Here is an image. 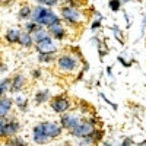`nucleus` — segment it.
<instances>
[{
    "label": "nucleus",
    "instance_id": "1",
    "mask_svg": "<svg viewBox=\"0 0 146 146\" xmlns=\"http://www.w3.org/2000/svg\"><path fill=\"white\" fill-rule=\"evenodd\" d=\"M62 126L53 123V121H42V123L34 126L32 129V140L36 145H45L50 139H56L62 135Z\"/></svg>",
    "mask_w": 146,
    "mask_h": 146
},
{
    "label": "nucleus",
    "instance_id": "27",
    "mask_svg": "<svg viewBox=\"0 0 146 146\" xmlns=\"http://www.w3.org/2000/svg\"><path fill=\"white\" fill-rule=\"evenodd\" d=\"M113 31H114V35H115V38L120 41V42H123V38H121V31L118 27H113Z\"/></svg>",
    "mask_w": 146,
    "mask_h": 146
},
{
    "label": "nucleus",
    "instance_id": "21",
    "mask_svg": "<svg viewBox=\"0 0 146 146\" xmlns=\"http://www.w3.org/2000/svg\"><path fill=\"white\" fill-rule=\"evenodd\" d=\"M38 60H40V63H51L56 60L54 57V53H40L38 54Z\"/></svg>",
    "mask_w": 146,
    "mask_h": 146
},
{
    "label": "nucleus",
    "instance_id": "29",
    "mask_svg": "<svg viewBox=\"0 0 146 146\" xmlns=\"http://www.w3.org/2000/svg\"><path fill=\"white\" fill-rule=\"evenodd\" d=\"M100 27H101V21H100V19H96V21H94V22H92L91 29H92V31H96V29H98Z\"/></svg>",
    "mask_w": 146,
    "mask_h": 146
},
{
    "label": "nucleus",
    "instance_id": "6",
    "mask_svg": "<svg viewBox=\"0 0 146 146\" xmlns=\"http://www.w3.org/2000/svg\"><path fill=\"white\" fill-rule=\"evenodd\" d=\"M51 110L54 113H57V114H64V113H67L69 110H70V107H72V101L67 98L66 95H57V96H54V98L51 100Z\"/></svg>",
    "mask_w": 146,
    "mask_h": 146
},
{
    "label": "nucleus",
    "instance_id": "33",
    "mask_svg": "<svg viewBox=\"0 0 146 146\" xmlns=\"http://www.w3.org/2000/svg\"><path fill=\"white\" fill-rule=\"evenodd\" d=\"M5 121H6V117L0 118V137H2V131H3V126H5Z\"/></svg>",
    "mask_w": 146,
    "mask_h": 146
},
{
    "label": "nucleus",
    "instance_id": "9",
    "mask_svg": "<svg viewBox=\"0 0 146 146\" xmlns=\"http://www.w3.org/2000/svg\"><path fill=\"white\" fill-rule=\"evenodd\" d=\"M47 31H48V35H50L53 40H57V41L64 40L66 35H67V32H66V29L63 27L62 21H58V22L53 23V25H50V27L47 28Z\"/></svg>",
    "mask_w": 146,
    "mask_h": 146
},
{
    "label": "nucleus",
    "instance_id": "24",
    "mask_svg": "<svg viewBox=\"0 0 146 146\" xmlns=\"http://www.w3.org/2000/svg\"><path fill=\"white\" fill-rule=\"evenodd\" d=\"M35 2L41 6H45V7H53V6L58 5V0H35Z\"/></svg>",
    "mask_w": 146,
    "mask_h": 146
},
{
    "label": "nucleus",
    "instance_id": "36",
    "mask_svg": "<svg viewBox=\"0 0 146 146\" xmlns=\"http://www.w3.org/2000/svg\"><path fill=\"white\" fill-rule=\"evenodd\" d=\"M137 146H146V140H143V142H140V143H137Z\"/></svg>",
    "mask_w": 146,
    "mask_h": 146
},
{
    "label": "nucleus",
    "instance_id": "14",
    "mask_svg": "<svg viewBox=\"0 0 146 146\" xmlns=\"http://www.w3.org/2000/svg\"><path fill=\"white\" fill-rule=\"evenodd\" d=\"M18 44H21L23 48H31V47L34 45V38H32V35H31L29 32H27V31H22Z\"/></svg>",
    "mask_w": 146,
    "mask_h": 146
},
{
    "label": "nucleus",
    "instance_id": "16",
    "mask_svg": "<svg viewBox=\"0 0 146 146\" xmlns=\"http://www.w3.org/2000/svg\"><path fill=\"white\" fill-rule=\"evenodd\" d=\"M34 100H35L36 104H44V102H47L48 100H50V91H48V89H41V91H38V92L35 94Z\"/></svg>",
    "mask_w": 146,
    "mask_h": 146
},
{
    "label": "nucleus",
    "instance_id": "31",
    "mask_svg": "<svg viewBox=\"0 0 146 146\" xmlns=\"http://www.w3.org/2000/svg\"><path fill=\"white\" fill-rule=\"evenodd\" d=\"M32 76H34L35 79L41 78V70H40V69H34V70H32Z\"/></svg>",
    "mask_w": 146,
    "mask_h": 146
},
{
    "label": "nucleus",
    "instance_id": "23",
    "mask_svg": "<svg viewBox=\"0 0 146 146\" xmlns=\"http://www.w3.org/2000/svg\"><path fill=\"white\" fill-rule=\"evenodd\" d=\"M23 27H25V31H27V32L34 34V32L38 29L41 25H38V23H35V22H32V21H27L25 23H23Z\"/></svg>",
    "mask_w": 146,
    "mask_h": 146
},
{
    "label": "nucleus",
    "instance_id": "17",
    "mask_svg": "<svg viewBox=\"0 0 146 146\" xmlns=\"http://www.w3.org/2000/svg\"><path fill=\"white\" fill-rule=\"evenodd\" d=\"M6 146H28V143L23 140L22 137L18 136H12L6 139Z\"/></svg>",
    "mask_w": 146,
    "mask_h": 146
},
{
    "label": "nucleus",
    "instance_id": "12",
    "mask_svg": "<svg viewBox=\"0 0 146 146\" xmlns=\"http://www.w3.org/2000/svg\"><path fill=\"white\" fill-rule=\"evenodd\" d=\"M12 105H13L12 98H9V96H0V118L10 114Z\"/></svg>",
    "mask_w": 146,
    "mask_h": 146
},
{
    "label": "nucleus",
    "instance_id": "10",
    "mask_svg": "<svg viewBox=\"0 0 146 146\" xmlns=\"http://www.w3.org/2000/svg\"><path fill=\"white\" fill-rule=\"evenodd\" d=\"M35 48H36V51H38V54L40 53H56L57 51V47H56L54 40L51 38V36H47L45 40L36 42Z\"/></svg>",
    "mask_w": 146,
    "mask_h": 146
},
{
    "label": "nucleus",
    "instance_id": "25",
    "mask_svg": "<svg viewBox=\"0 0 146 146\" xmlns=\"http://www.w3.org/2000/svg\"><path fill=\"white\" fill-rule=\"evenodd\" d=\"M108 6L113 12H118L120 7H121V0H110L108 2Z\"/></svg>",
    "mask_w": 146,
    "mask_h": 146
},
{
    "label": "nucleus",
    "instance_id": "5",
    "mask_svg": "<svg viewBox=\"0 0 146 146\" xmlns=\"http://www.w3.org/2000/svg\"><path fill=\"white\" fill-rule=\"evenodd\" d=\"M19 130H21L19 121L13 115H6V121H5L2 137H0V139H7V137H12V136H16Z\"/></svg>",
    "mask_w": 146,
    "mask_h": 146
},
{
    "label": "nucleus",
    "instance_id": "35",
    "mask_svg": "<svg viewBox=\"0 0 146 146\" xmlns=\"http://www.w3.org/2000/svg\"><path fill=\"white\" fill-rule=\"evenodd\" d=\"M107 73H108V76H113V72H111V67H107Z\"/></svg>",
    "mask_w": 146,
    "mask_h": 146
},
{
    "label": "nucleus",
    "instance_id": "26",
    "mask_svg": "<svg viewBox=\"0 0 146 146\" xmlns=\"http://www.w3.org/2000/svg\"><path fill=\"white\" fill-rule=\"evenodd\" d=\"M102 136H104V131H102L101 129H95L94 133H92V137H94L95 143H96V142H100V140H102Z\"/></svg>",
    "mask_w": 146,
    "mask_h": 146
},
{
    "label": "nucleus",
    "instance_id": "18",
    "mask_svg": "<svg viewBox=\"0 0 146 146\" xmlns=\"http://www.w3.org/2000/svg\"><path fill=\"white\" fill-rule=\"evenodd\" d=\"M31 13H32V9L29 6H22L18 12V18L21 21H28L31 19Z\"/></svg>",
    "mask_w": 146,
    "mask_h": 146
},
{
    "label": "nucleus",
    "instance_id": "2",
    "mask_svg": "<svg viewBox=\"0 0 146 146\" xmlns=\"http://www.w3.org/2000/svg\"><path fill=\"white\" fill-rule=\"evenodd\" d=\"M31 21L38 23V25L44 27V28H48L50 25H53V23L58 22L60 18L57 13H54V12L50 9V7H45V6H35L32 9V13H31Z\"/></svg>",
    "mask_w": 146,
    "mask_h": 146
},
{
    "label": "nucleus",
    "instance_id": "22",
    "mask_svg": "<svg viewBox=\"0 0 146 146\" xmlns=\"http://www.w3.org/2000/svg\"><path fill=\"white\" fill-rule=\"evenodd\" d=\"M10 78H5L3 80H0V96H5V94L10 88Z\"/></svg>",
    "mask_w": 146,
    "mask_h": 146
},
{
    "label": "nucleus",
    "instance_id": "11",
    "mask_svg": "<svg viewBox=\"0 0 146 146\" xmlns=\"http://www.w3.org/2000/svg\"><path fill=\"white\" fill-rule=\"evenodd\" d=\"M25 76L22 75V73H18V75H15L13 78H12L10 80V88H9V92L12 94H16V92H21L23 89V86H25Z\"/></svg>",
    "mask_w": 146,
    "mask_h": 146
},
{
    "label": "nucleus",
    "instance_id": "28",
    "mask_svg": "<svg viewBox=\"0 0 146 146\" xmlns=\"http://www.w3.org/2000/svg\"><path fill=\"white\" fill-rule=\"evenodd\" d=\"M133 145H135V140H133L131 137H127V139H124L123 142H121L120 146H133Z\"/></svg>",
    "mask_w": 146,
    "mask_h": 146
},
{
    "label": "nucleus",
    "instance_id": "15",
    "mask_svg": "<svg viewBox=\"0 0 146 146\" xmlns=\"http://www.w3.org/2000/svg\"><path fill=\"white\" fill-rule=\"evenodd\" d=\"M31 35H32V38H34V42H35V44L40 42V41H42V40H45L47 36H50V35H48L47 28H44V27H40L38 29H36L34 34H31Z\"/></svg>",
    "mask_w": 146,
    "mask_h": 146
},
{
    "label": "nucleus",
    "instance_id": "32",
    "mask_svg": "<svg viewBox=\"0 0 146 146\" xmlns=\"http://www.w3.org/2000/svg\"><path fill=\"white\" fill-rule=\"evenodd\" d=\"M118 62H120V63H121V64H123V66H124V67H129V66H130V64H131V63H130V62H126V60H124V57H118Z\"/></svg>",
    "mask_w": 146,
    "mask_h": 146
},
{
    "label": "nucleus",
    "instance_id": "19",
    "mask_svg": "<svg viewBox=\"0 0 146 146\" xmlns=\"http://www.w3.org/2000/svg\"><path fill=\"white\" fill-rule=\"evenodd\" d=\"M13 104L21 110V111H27L28 110V98H25V96H16L13 100Z\"/></svg>",
    "mask_w": 146,
    "mask_h": 146
},
{
    "label": "nucleus",
    "instance_id": "34",
    "mask_svg": "<svg viewBox=\"0 0 146 146\" xmlns=\"http://www.w3.org/2000/svg\"><path fill=\"white\" fill-rule=\"evenodd\" d=\"M6 70H7V66L2 63V64H0V72H6Z\"/></svg>",
    "mask_w": 146,
    "mask_h": 146
},
{
    "label": "nucleus",
    "instance_id": "8",
    "mask_svg": "<svg viewBox=\"0 0 146 146\" xmlns=\"http://www.w3.org/2000/svg\"><path fill=\"white\" fill-rule=\"evenodd\" d=\"M79 123H80V117L78 114H73V113L67 114V113H64V114H62V117H60V126H62V129H66L69 131L72 129H75Z\"/></svg>",
    "mask_w": 146,
    "mask_h": 146
},
{
    "label": "nucleus",
    "instance_id": "7",
    "mask_svg": "<svg viewBox=\"0 0 146 146\" xmlns=\"http://www.w3.org/2000/svg\"><path fill=\"white\" fill-rule=\"evenodd\" d=\"M96 127L89 124L88 121H80V123L75 127V129H72L70 130V135L72 136H75V137H85V136H91L94 130Z\"/></svg>",
    "mask_w": 146,
    "mask_h": 146
},
{
    "label": "nucleus",
    "instance_id": "30",
    "mask_svg": "<svg viewBox=\"0 0 146 146\" xmlns=\"http://www.w3.org/2000/svg\"><path fill=\"white\" fill-rule=\"evenodd\" d=\"M86 121H88V123H89V124H92V126H95V127H96V124H98V123H100V121H98V118H96V117H89V118H88Z\"/></svg>",
    "mask_w": 146,
    "mask_h": 146
},
{
    "label": "nucleus",
    "instance_id": "13",
    "mask_svg": "<svg viewBox=\"0 0 146 146\" xmlns=\"http://www.w3.org/2000/svg\"><path fill=\"white\" fill-rule=\"evenodd\" d=\"M21 34H22V31H19L18 28H10L5 34V40L9 44H18L19 38H21Z\"/></svg>",
    "mask_w": 146,
    "mask_h": 146
},
{
    "label": "nucleus",
    "instance_id": "20",
    "mask_svg": "<svg viewBox=\"0 0 146 146\" xmlns=\"http://www.w3.org/2000/svg\"><path fill=\"white\" fill-rule=\"evenodd\" d=\"M92 145H95L92 135L85 136V137H78V140H76V146H92Z\"/></svg>",
    "mask_w": 146,
    "mask_h": 146
},
{
    "label": "nucleus",
    "instance_id": "37",
    "mask_svg": "<svg viewBox=\"0 0 146 146\" xmlns=\"http://www.w3.org/2000/svg\"><path fill=\"white\" fill-rule=\"evenodd\" d=\"M121 2H130V0H121Z\"/></svg>",
    "mask_w": 146,
    "mask_h": 146
},
{
    "label": "nucleus",
    "instance_id": "4",
    "mask_svg": "<svg viewBox=\"0 0 146 146\" xmlns=\"http://www.w3.org/2000/svg\"><path fill=\"white\" fill-rule=\"evenodd\" d=\"M62 19L67 23V25H80V22L83 21V15L79 10V7H72V6H63L62 7Z\"/></svg>",
    "mask_w": 146,
    "mask_h": 146
},
{
    "label": "nucleus",
    "instance_id": "3",
    "mask_svg": "<svg viewBox=\"0 0 146 146\" xmlns=\"http://www.w3.org/2000/svg\"><path fill=\"white\" fill-rule=\"evenodd\" d=\"M79 56H75L72 53H66V54H62L57 60V70L64 73V75H70V73L76 72V69L79 67Z\"/></svg>",
    "mask_w": 146,
    "mask_h": 146
}]
</instances>
